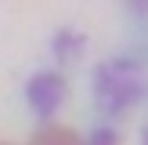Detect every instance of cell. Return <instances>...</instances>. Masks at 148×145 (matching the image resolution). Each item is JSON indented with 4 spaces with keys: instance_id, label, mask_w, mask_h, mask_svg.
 I'll return each instance as SVG.
<instances>
[{
    "instance_id": "obj_1",
    "label": "cell",
    "mask_w": 148,
    "mask_h": 145,
    "mask_svg": "<svg viewBox=\"0 0 148 145\" xmlns=\"http://www.w3.org/2000/svg\"><path fill=\"white\" fill-rule=\"evenodd\" d=\"M145 84L134 76H116V69H98V102L105 105V113H123L127 105L141 102Z\"/></svg>"
},
{
    "instance_id": "obj_2",
    "label": "cell",
    "mask_w": 148,
    "mask_h": 145,
    "mask_svg": "<svg viewBox=\"0 0 148 145\" xmlns=\"http://www.w3.org/2000/svg\"><path fill=\"white\" fill-rule=\"evenodd\" d=\"M65 94H69V87H65V80L58 76V72L43 69V72H33L25 84V102L33 105L36 116H54L58 109L65 105Z\"/></svg>"
},
{
    "instance_id": "obj_3",
    "label": "cell",
    "mask_w": 148,
    "mask_h": 145,
    "mask_svg": "<svg viewBox=\"0 0 148 145\" xmlns=\"http://www.w3.org/2000/svg\"><path fill=\"white\" fill-rule=\"evenodd\" d=\"M90 145H116V130H94Z\"/></svg>"
},
{
    "instance_id": "obj_4",
    "label": "cell",
    "mask_w": 148,
    "mask_h": 145,
    "mask_svg": "<svg viewBox=\"0 0 148 145\" xmlns=\"http://www.w3.org/2000/svg\"><path fill=\"white\" fill-rule=\"evenodd\" d=\"M141 142H145V145H148V123H145V130H141Z\"/></svg>"
}]
</instances>
